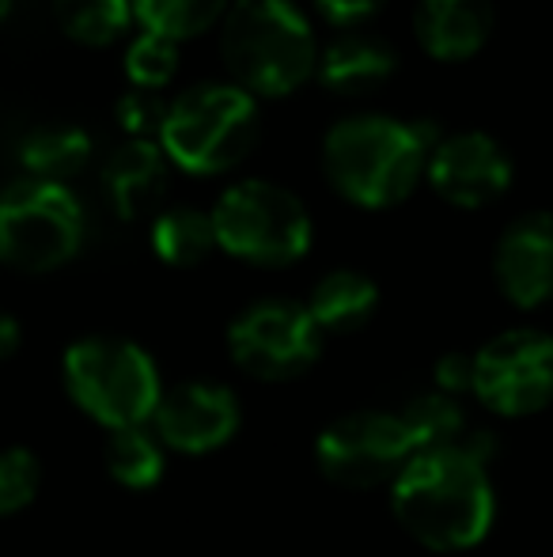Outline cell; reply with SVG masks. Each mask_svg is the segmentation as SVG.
Returning a JSON list of instances; mask_svg holds the SVG:
<instances>
[{
  "mask_svg": "<svg viewBox=\"0 0 553 557\" xmlns=\"http://www.w3.org/2000/svg\"><path fill=\"white\" fill-rule=\"evenodd\" d=\"M489 455L493 441L486 433L458 447L417 451L391 482V508L402 531L436 554L474 550L497 520Z\"/></svg>",
  "mask_w": 553,
  "mask_h": 557,
  "instance_id": "obj_1",
  "label": "cell"
},
{
  "mask_svg": "<svg viewBox=\"0 0 553 557\" xmlns=\"http://www.w3.org/2000/svg\"><path fill=\"white\" fill-rule=\"evenodd\" d=\"M440 140L432 122L391 114H349L323 137L326 183L356 209H394L425 178Z\"/></svg>",
  "mask_w": 553,
  "mask_h": 557,
  "instance_id": "obj_2",
  "label": "cell"
},
{
  "mask_svg": "<svg viewBox=\"0 0 553 557\" xmlns=\"http://www.w3.org/2000/svg\"><path fill=\"white\" fill-rule=\"evenodd\" d=\"M231 84L254 99H285L315 76L318 42L296 0H231L221 20Z\"/></svg>",
  "mask_w": 553,
  "mask_h": 557,
  "instance_id": "obj_3",
  "label": "cell"
},
{
  "mask_svg": "<svg viewBox=\"0 0 553 557\" xmlns=\"http://www.w3.org/2000/svg\"><path fill=\"white\" fill-rule=\"evenodd\" d=\"M262 137L259 99L231 81H205L171 99L160 148L186 175H224L254 152Z\"/></svg>",
  "mask_w": 553,
  "mask_h": 557,
  "instance_id": "obj_4",
  "label": "cell"
},
{
  "mask_svg": "<svg viewBox=\"0 0 553 557\" xmlns=\"http://www.w3.org/2000/svg\"><path fill=\"white\" fill-rule=\"evenodd\" d=\"M61 375L73 403L106 433L148 425L167 391L148 349L111 334H91L68 345Z\"/></svg>",
  "mask_w": 553,
  "mask_h": 557,
  "instance_id": "obj_5",
  "label": "cell"
},
{
  "mask_svg": "<svg viewBox=\"0 0 553 557\" xmlns=\"http://www.w3.org/2000/svg\"><path fill=\"white\" fill-rule=\"evenodd\" d=\"M216 232V247L247 265H280L300 262L315 239V224L300 198L288 186L269 178H239L209 209Z\"/></svg>",
  "mask_w": 553,
  "mask_h": 557,
  "instance_id": "obj_6",
  "label": "cell"
},
{
  "mask_svg": "<svg viewBox=\"0 0 553 557\" xmlns=\"http://www.w3.org/2000/svg\"><path fill=\"white\" fill-rule=\"evenodd\" d=\"M88 213L61 183L15 178L0 194V262L23 273H53L84 247Z\"/></svg>",
  "mask_w": 553,
  "mask_h": 557,
  "instance_id": "obj_7",
  "label": "cell"
},
{
  "mask_svg": "<svg viewBox=\"0 0 553 557\" xmlns=\"http://www.w3.org/2000/svg\"><path fill=\"white\" fill-rule=\"evenodd\" d=\"M228 352L254 380L288 383L311 372L323 357V331L311 319L307 304L266 296L231 319Z\"/></svg>",
  "mask_w": 553,
  "mask_h": 557,
  "instance_id": "obj_8",
  "label": "cell"
},
{
  "mask_svg": "<svg viewBox=\"0 0 553 557\" xmlns=\"http://www.w3.org/2000/svg\"><path fill=\"white\" fill-rule=\"evenodd\" d=\"M417 444L402 413L356 410L330 421L315 441V462L334 485L345 490H376L402 474Z\"/></svg>",
  "mask_w": 553,
  "mask_h": 557,
  "instance_id": "obj_9",
  "label": "cell"
},
{
  "mask_svg": "<svg viewBox=\"0 0 553 557\" xmlns=\"http://www.w3.org/2000/svg\"><path fill=\"white\" fill-rule=\"evenodd\" d=\"M474 357L470 395L501 418H531L553 403V334L512 326Z\"/></svg>",
  "mask_w": 553,
  "mask_h": 557,
  "instance_id": "obj_10",
  "label": "cell"
},
{
  "mask_svg": "<svg viewBox=\"0 0 553 557\" xmlns=\"http://www.w3.org/2000/svg\"><path fill=\"white\" fill-rule=\"evenodd\" d=\"M512 175L516 168L508 148L481 129L440 133L425 168L428 186L455 209H486L489 201L504 198Z\"/></svg>",
  "mask_w": 553,
  "mask_h": 557,
  "instance_id": "obj_11",
  "label": "cell"
},
{
  "mask_svg": "<svg viewBox=\"0 0 553 557\" xmlns=\"http://www.w3.org/2000/svg\"><path fill=\"white\" fill-rule=\"evenodd\" d=\"M239 421H243V413H239L236 391L213 380H190L163 391L160 410L152 418V433L160 436L167 451L209 455L239 433Z\"/></svg>",
  "mask_w": 553,
  "mask_h": 557,
  "instance_id": "obj_12",
  "label": "cell"
},
{
  "mask_svg": "<svg viewBox=\"0 0 553 557\" xmlns=\"http://www.w3.org/2000/svg\"><path fill=\"white\" fill-rule=\"evenodd\" d=\"M493 277L501 296L519 311L553 300V213H524L493 247Z\"/></svg>",
  "mask_w": 553,
  "mask_h": 557,
  "instance_id": "obj_13",
  "label": "cell"
},
{
  "mask_svg": "<svg viewBox=\"0 0 553 557\" xmlns=\"http://www.w3.org/2000/svg\"><path fill=\"white\" fill-rule=\"evenodd\" d=\"M394 73H399V53L387 38L372 35V30H345L318 46L315 81L330 96L361 99L384 88Z\"/></svg>",
  "mask_w": 553,
  "mask_h": 557,
  "instance_id": "obj_14",
  "label": "cell"
},
{
  "mask_svg": "<svg viewBox=\"0 0 553 557\" xmlns=\"http://www.w3.org/2000/svg\"><path fill=\"white\" fill-rule=\"evenodd\" d=\"M493 0H414L417 46L436 61H470L493 35Z\"/></svg>",
  "mask_w": 553,
  "mask_h": 557,
  "instance_id": "obj_15",
  "label": "cell"
},
{
  "mask_svg": "<svg viewBox=\"0 0 553 557\" xmlns=\"http://www.w3.org/2000/svg\"><path fill=\"white\" fill-rule=\"evenodd\" d=\"M171 183V160L163 156L160 140H126L103 163L106 206L122 221H140L163 201Z\"/></svg>",
  "mask_w": 553,
  "mask_h": 557,
  "instance_id": "obj_16",
  "label": "cell"
},
{
  "mask_svg": "<svg viewBox=\"0 0 553 557\" xmlns=\"http://www.w3.org/2000/svg\"><path fill=\"white\" fill-rule=\"evenodd\" d=\"M307 311L326 334H356L379 311V285L361 270H330L315 281L307 296Z\"/></svg>",
  "mask_w": 553,
  "mask_h": 557,
  "instance_id": "obj_17",
  "label": "cell"
},
{
  "mask_svg": "<svg viewBox=\"0 0 553 557\" xmlns=\"http://www.w3.org/2000/svg\"><path fill=\"white\" fill-rule=\"evenodd\" d=\"M91 133L76 122H42L23 137L20 168L27 178L68 186L76 175H84L91 163Z\"/></svg>",
  "mask_w": 553,
  "mask_h": 557,
  "instance_id": "obj_18",
  "label": "cell"
},
{
  "mask_svg": "<svg viewBox=\"0 0 553 557\" xmlns=\"http://www.w3.org/2000/svg\"><path fill=\"white\" fill-rule=\"evenodd\" d=\"M152 250L163 265L175 270H190L201 265L216 250V232L213 216L201 213L193 206H167L152 216Z\"/></svg>",
  "mask_w": 553,
  "mask_h": 557,
  "instance_id": "obj_19",
  "label": "cell"
},
{
  "mask_svg": "<svg viewBox=\"0 0 553 557\" xmlns=\"http://www.w3.org/2000/svg\"><path fill=\"white\" fill-rule=\"evenodd\" d=\"M106 470L122 490L144 493L152 485L163 482L167 474V447L148 425L140 429H118V433L106 436Z\"/></svg>",
  "mask_w": 553,
  "mask_h": 557,
  "instance_id": "obj_20",
  "label": "cell"
},
{
  "mask_svg": "<svg viewBox=\"0 0 553 557\" xmlns=\"http://www.w3.org/2000/svg\"><path fill=\"white\" fill-rule=\"evenodd\" d=\"M53 20L80 46H114L134 27V0H53Z\"/></svg>",
  "mask_w": 553,
  "mask_h": 557,
  "instance_id": "obj_21",
  "label": "cell"
},
{
  "mask_svg": "<svg viewBox=\"0 0 553 557\" xmlns=\"http://www.w3.org/2000/svg\"><path fill=\"white\" fill-rule=\"evenodd\" d=\"M406 421L410 436H414L417 451H440V447H458L474 436V429L466 425V413L458 406V398L443 395V391H428L417 395L406 410H399Z\"/></svg>",
  "mask_w": 553,
  "mask_h": 557,
  "instance_id": "obj_22",
  "label": "cell"
},
{
  "mask_svg": "<svg viewBox=\"0 0 553 557\" xmlns=\"http://www.w3.org/2000/svg\"><path fill=\"white\" fill-rule=\"evenodd\" d=\"M231 0H134V20L140 30H152L171 42L198 38L224 20Z\"/></svg>",
  "mask_w": 553,
  "mask_h": 557,
  "instance_id": "obj_23",
  "label": "cell"
},
{
  "mask_svg": "<svg viewBox=\"0 0 553 557\" xmlns=\"http://www.w3.org/2000/svg\"><path fill=\"white\" fill-rule=\"evenodd\" d=\"M126 76L134 81V88H148V91H160L163 84L175 81L178 73V42L163 35H152V30H137L126 46Z\"/></svg>",
  "mask_w": 553,
  "mask_h": 557,
  "instance_id": "obj_24",
  "label": "cell"
},
{
  "mask_svg": "<svg viewBox=\"0 0 553 557\" xmlns=\"http://www.w3.org/2000/svg\"><path fill=\"white\" fill-rule=\"evenodd\" d=\"M42 490V462L30 447H4L0 451V520L20 516L23 508L35 505Z\"/></svg>",
  "mask_w": 553,
  "mask_h": 557,
  "instance_id": "obj_25",
  "label": "cell"
},
{
  "mask_svg": "<svg viewBox=\"0 0 553 557\" xmlns=\"http://www.w3.org/2000/svg\"><path fill=\"white\" fill-rule=\"evenodd\" d=\"M167 99L160 91L148 88H129L118 96L114 103V114H118V125L129 133V140H160L163 117H167Z\"/></svg>",
  "mask_w": 553,
  "mask_h": 557,
  "instance_id": "obj_26",
  "label": "cell"
},
{
  "mask_svg": "<svg viewBox=\"0 0 553 557\" xmlns=\"http://www.w3.org/2000/svg\"><path fill=\"white\" fill-rule=\"evenodd\" d=\"M436 391L443 395L458 398V395H470L474 387V357L470 352H448V357L436 360Z\"/></svg>",
  "mask_w": 553,
  "mask_h": 557,
  "instance_id": "obj_27",
  "label": "cell"
},
{
  "mask_svg": "<svg viewBox=\"0 0 553 557\" xmlns=\"http://www.w3.org/2000/svg\"><path fill=\"white\" fill-rule=\"evenodd\" d=\"M387 0H315V8L338 27H353V23H364L384 8Z\"/></svg>",
  "mask_w": 553,
  "mask_h": 557,
  "instance_id": "obj_28",
  "label": "cell"
},
{
  "mask_svg": "<svg viewBox=\"0 0 553 557\" xmlns=\"http://www.w3.org/2000/svg\"><path fill=\"white\" fill-rule=\"evenodd\" d=\"M23 345V326L15 315H8V311H0V360H12L15 352H20Z\"/></svg>",
  "mask_w": 553,
  "mask_h": 557,
  "instance_id": "obj_29",
  "label": "cell"
},
{
  "mask_svg": "<svg viewBox=\"0 0 553 557\" xmlns=\"http://www.w3.org/2000/svg\"><path fill=\"white\" fill-rule=\"evenodd\" d=\"M8 15H12V0H0V23H4Z\"/></svg>",
  "mask_w": 553,
  "mask_h": 557,
  "instance_id": "obj_30",
  "label": "cell"
}]
</instances>
